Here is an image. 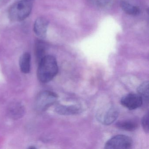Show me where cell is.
<instances>
[{
    "mask_svg": "<svg viewBox=\"0 0 149 149\" xmlns=\"http://www.w3.org/2000/svg\"><path fill=\"white\" fill-rule=\"evenodd\" d=\"M142 125L143 129L146 133L149 132V113L145 114L142 119Z\"/></svg>",
    "mask_w": 149,
    "mask_h": 149,
    "instance_id": "16",
    "label": "cell"
},
{
    "mask_svg": "<svg viewBox=\"0 0 149 149\" xmlns=\"http://www.w3.org/2000/svg\"><path fill=\"white\" fill-rule=\"evenodd\" d=\"M57 95L50 91H44L40 92L36 99V107L37 109L44 111L54 104L57 100Z\"/></svg>",
    "mask_w": 149,
    "mask_h": 149,
    "instance_id": "4",
    "label": "cell"
},
{
    "mask_svg": "<svg viewBox=\"0 0 149 149\" xmlns=\"http://www.w3.org/2000/svg\"><path fill=\"white\" fill-rule=\"evenodd\" d=\"M33 3L31 0H20L10 7L9 19L13 22H20L26 19L32 12Z\"/></svg>",
    "mask_w": 149,
    "mask_h": 149,
    "instance_id": "2",
    "label": "cell"
},
{
    "mask_svg": "<svg viewBox=\"0 0 149 149\" xmlns=\"http://www.w3.org/2000/svg\"><path fill=\"white\" fill-rule=\"evenodd\" d=\"M89 1L96 7L104 8L109 6L111 0H89Z\"/></svg>",
    "mask_w": 149,
    "mask_h": 149,
    "instance_id": "14",
    "label": "cell"
},
{
    "mask_svg": "<svg viewBox=\"0 0 149 149\" xmlns=\"http://www.w3.org/2000/svg\"><path fill=\"white\" fill-rule=\"evenodd\" d=\"M81 108L78 105H58L55 109L58 114L62 115H73L78 114L81 111Z\"/></svg>",
    "mask_w": 149,
    "mask_h": 149,
    "instance_id": "8",
    "label": "cell"
},
{
    "mask_svg": "<svg viewBox=\"0 0 149 149\" xmlns=\"http://www.w3.org/2000/svg\"><path fill=\"white\" fill-rule=\"evenodd\" d=\"M119 115V110L116 107L110 105L97 114V118L99 122L104 125H109L114 123Z\"/></svg>",
    "mask_w": 149,
    "mask_h": 149,
    "instance_id": "5",
    "label": "cell"
},
{
    "mask_svg": "<svg viewBox=\"0 0 149 149\" xmlns=\"http://www.w3.org/2000/svg\"><path fill=\"white\" fill-rule=\"evenodd\" d=\"M120 4L123 11L129 15L135 16L140 13V9L138 7L132 5L125 0H121Z\"/></svg>",
    "mask_w": 149,
    "mask_h": 149,
    "instance_id": "10",
    "label": "cell"
},
{
    "mask_svg": "<svg viewBox=\"0 0 149 149\" xmlns=\"http://www.w3.org/2000/svg\"><path fill=\"white\" fill-rule=\"evenodd\" d=\"M58 67L56 58L46 55L39 61L37 76L40 81L46 83L50 81L57 75Z\"/></svg>",
    "mask_w": 149,
    "mask_h": 149,
    "instance_id": "1",
    "label": "cell"
},
{
    "mask_svg": "<svg viewBox=\"0 0 149 149\" xmlns=\"http://www.w3.org/2000/svg\"><path fill=\"white\" fill-rule=\"evenodd\" d=\"M31 59V55L28 53H24L21 56L19 60V66L22 73L28 74L30 72Z\"/></svg>",
    "mask_w": 149,
    "mask_h": 149,
    "instance_id": "9",
    "label": "cell"
},
{
    "mask_svg": "<svg viewBox=\"0 0 149 149\" xmlns=\"http://www.w3.org/2000/svg\"><path fill=\"white\" fill-rule=\"evenodd\" d=\"M137 93L143 99L148 101L149 100V81H146L142 83L138 87Z\"/></svg>",
    "mask_w": 149,
    "mask_h": 149,
    "instance_id": "12",
    "label": "cell"
},
{
    "mask_svg": "<svg viewBox=\"0 0 149 149\" xmlns=\"http://www.w3.org/2000/svg\"><path fill=\"white\" fill-rule=\"evenodd\" d=\"M117 127L120 130L127 131H133L137 129L138 124L133 120H128L119 121L116 124Z\"/></svg>",
    "mask_w": 149,
    "mask_h": 149,
    "instance_id": "11",
    "label": "cell"
},
{
    "mask_svg": "<svg viewBox=\"0 0 149 149\" xmlns=\"http://www.w3.org/2000/svg\"><path fill=\"white\" fill-rule=\"evenodd\" d=\"M133 144L132 139L128 136L124 135H118L112 137L107 141L105 145V149H129Z\"/></svg>",
    "mask_w": 149,
    "mask_h": 149,
    "instance_id": "3",
    "label": "cell"
},
{
    "mask_svg": "<svg viewBox=\"0 0 149 149\" xmlns=\"http://www.w3.org/2000/svg\"><path fill=\"white\" fill-rule=\"evenodd\" d=\"M48 22L45 18H39L34 25V31L36 34L41 39H43L47 36Z\"/></svg>",
    "mask_w": 149,
    "mask_h": 149,
    "instance_id": "7",
    "label": "cell"
},
{
    "mask_svg": "<svg viewBox=\"0 0 149 149\" xmlns=\"http://www.w3.org/2000/svg\"><path fill=\"white\" fill-rule=\"evenodd\" d=\"M44 44L39 42L36 45V55L39 61L45 56V48Z\"/></svg>",
    "mask_w": 149,
    "mask_h": 149,
    "instance_id": "15",
    "label": "cell"
},
{
    "mask_svg": "<svg viewBox=\"0 0 149 149\" xmlns=\"http://www.w3.org/2000/svg\"><path fill=\"white\" fill-rule=\"evenodd\" d=\"M10 115L13 118H19L21 117L24 113L23 107L19 104H15L11 106L9 109Z\"/></svg>",
    "mask_w": 149,
    "mask_h": 149,
    "instance_id": "13",
    "label": "cell"
},
{
    "mask_svg": "<svg viewBox=\"0 0 149 149\" xmlns=\"http://www.w3.org/2000/svg\"><path fill=\"white\" fill-rule=\"evenodd\" d=\"M143 99L138 94L130 93L123 97L120 103L129 110L136 109L142 106Z\"/></svg>",
    "mask_w": 149,
    "mask_h": 149,
    "instance_id": "6",
    "label": "cell"
}]
</instances>
